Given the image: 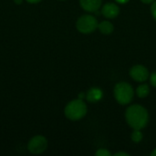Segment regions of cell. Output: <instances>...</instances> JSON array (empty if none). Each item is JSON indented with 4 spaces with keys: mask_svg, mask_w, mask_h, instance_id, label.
Segmentation results:
<instances>
[{
    "mask_svg": "<svg viewBox=\"0 0 156 156\" xmlns=\"http://www.w3.org/2000/svg\"><path fill=\"white\" fill-rule=\"evenodd\" d=\"M125 120L128 125L133 130H143L148 124L149 114L147 110L142 105L133 104L127 108Z\"/></svg>",
    "mask_w": 156,
    "mask_h": 156,
    "instance_id": "6da1fadb",
    "label": "cell"
},
{
    "mask_svg": "<svg viewBox=\"0 0 156 156\" xmlns=\"http://www.w3.org/2000/svg\"><path fill=\"white\" fill-rule=\"evenodd\" d=\"M87 105L81 99H77L69 101L65 109H64V114L67 119L72 122L80 121L81 120L86 114H87Z\"/></svg>",
    "mask_w": 156,
    "mask_h": 156,
    "instance_id": "7a4b0ae2",
    "label": "cell"
},
{
    "mask_svg": "<svg viewBox=\"0 0 156 156\" xmlns=\"http://www.w3.org/2000/svg\"><path fill=\"white\" fill-rule=\"evenodd\" d=\"M113 95L119 104L127 105L133 101L134 96V90L131 84L125 81H122L114 86Z\"/></svg>",
    "mask_w": 156,
    "mask_h": 156,
    "instance_id": "3957f363",
    "label": "cell"
},
{
    "mask_svg": "<svg viewBox=\"0 0 156 156\" xmlns=\"http://www.w3.org/2000/svg\"><path fill=\"white\" fill-rule=\"evenodd\" d=\"M98 20L91 15H83L76 22V27L82 34H90L98 28Z\"/></svg>",
    "mask_w": 156,
    "mask_h": 156,
    "instance_id": "277c9868",
    "label": "cell"
},
{
    "mask_svg": "<svg viewBox=\"0 0 156 156\" xmlns=\"http://www.w3.org/2000/svg\"><path fill=\"white\" fill-rule=\"evenodd\" d=\"M48 148V140L43 135H36L32 137L27 144V150L32 154H43Z\"/></svg>",
    "mask_w": 156,
    "mask_h": 156,
    "instance_id": "5b68a950",
    "label": "cell"
},
{
    "mask_svg": "<svg viewBox=\"0 0 156 156\" xmlns=\"http://www.w3.org/2000/svg\"><path fill=\"white\" fill-rule=\"evenodd\" d=\"M130 76L137 82H144L150 78L149 70L143 65H135L130 69Z\"/></svg>",
    "mask_w": 156,
    "mask_h": 156,
    "instance_id": "8992f818",
    "label": "cell"
},
{
    "mask_svg": "<svg viewBox=\"0 0 156 156\" xmlns=\"http://www.w3.org/2000/svg\"><path fill=\"white\" fill-rule=\"evenodd\" d=\"M101 14L108 19H113L120 14V7L114 3H107L101 8Z\"/></svg>",
    "mask_w": 156,
    "mask_h": 156,
    "instance_id": "52a82bcc",
    "label": "cell"
},
{
    "mask_svg": "<svg viewBox=\"0 0 156 156\" xmlns=\"http://www.w3.org/2000/svg\"><path fill=\"white\" fill-rule=\"evenodd\" d=\"M101 2L102 0H80V5L83 10L90 13H94L100 9Z\"/></svg>",
    "mask_w": 156,
    "mask_h": 156,
    "instance_id": "ba28073f",
    "label": "cell"
},
{
    "mask_svg": "<svg viewBox=\"0 0 156 156\" xmlns=\"http://www.w3.org/2000/svg\"><path fill=\"white\" fill-rule=\"evenodd\" d=\"M103 92L100 88H91L86 93V99L89 102L95 103L101 100Z\"/></svg>",
    "mask_w": 156,
    "mask_h": 156,
    "instance_id": "9c48e42d",
    "label": "cell"
},
{
    "mask_svg": "<svg viewBox=\"0 0 156 156\" xmlns=\"http://www.w3.org/2000/svg\"><path fill=\"white\" fill-rule=\"evenodd\" d=\"M98 28L101 31V33L103 35H110L114 30V27H113L112 23H111L110 21H107V20L99 23Z\"/></svg>",
    "mask_w": 156,
    "mask_h": 156,
    "instance_id": "30bf717a",
    "label": "cell"
},
{
    "mask_svg": "<svg viewBox=\"0 0 156 156\" xmlns=\"http://www.w3.org/2000/svg\"><path fill=\"white\" fill-rule=\"evenodd\" d=\"M150 93V88L149 85L147 84H141L138 86V88L136 89V95L141 98V99H144L146 98Z\"/></svg>",
    "mask_w": 156,
    "mask_h": 156,
    "instance_id": "8fae6325",
    "label": "cell"
},
{
    "mask_svg": "<svg viewBox=\"0 0 156 156\" xmlns=\"http://www.w3.org/2000/svg\"><path fill=\"white\" fill-rule=\"evenodd\" d=\"M141 131H142V130H133V133H132V136H131L132 141H133V143L139 144V143L143 140L144 135H143V133H142Z\"/></svg>",
    "mask_w": 156,
    "mask_h": 156,
    "instance_id": "7c38bea8",
    "label": "cell"
},
{
    "mask_svg": "<svg viewBox=\"0 0 156 156\" xmlns=\"http://www.w3.org/2000/svg\"><path fill=\"white\" fill-rule=\"evenodd\" d=\"M95 155L96 156H111L112 154L107 150V149H99L96 153H95Z\"/></svg>",
    "mask_w": 156,
    "mask_h": 156,
    "instance_id": "4fadbf2b",
    "label": "cell"
},
{
    "mask_svg": "<svg viewBox=\"0 0 156 156\" xmlns=\"http://www.w3.org/2000/svg\"><path fill=\"white\" fill-rule=\"evenodd\" d=\"M150 83L153 87L156 88V71L150 75Z\"/></svg>",
    "mask_w": 156,
    "mask_h": 156,
    "instance_id": "5bb4252c",
    "label": "cell"
},
{
    "mask_svg": "<svg viewBox=\"0 0 156 156\" xmlns=\"http://www.w3.org/2000/svg\"><path fill=\"white\" fill-rule=\"evenodd\" d=\"M151 13H152V16H153V17L154 18V20H156V1H154V2L152 4V6H151Z\"/></svg>",
    "mask_w": 156,
    "mask_h": 156,
    "instance_id": "9a60e30c",
    "label": "cell"
},
{
    "mask_svg": "<svg viewBox=\"0 0 156 156\" xmlns=\"http://www.w3.org/2000/svg\"><path fill=\"white\" fill-rule=\"evenodd\" d=\"M114 156H130V154L128 153H124V152H118L116 154H113Z\"/></svg>",
    "mask_w": 156,
    "mask_h": 156,
    "instance_id": "2e32d148",
    "label": "cell"
},
{
    "mask_svg": "<svg viewBox=\"0 0 156 156\" xmlns=\"http://www.w3.org/2000/svg\"><path fill=\"white\" fill-rule=\"evenodd\" d=\"M27 3H29V4H32V5H34V4H38V3H40L42 0H26Z\"/></svg>",
    "mask_w": 156,
    "mask_h": 156,
    "instance_id": "e0dca14e",
    "label": "cell"
},
{
    "mask_svg": "<svg viewBox=\"0 0 156 156\" xmlns=\"http://www.w3.org/2000/svg\"><path fill=\"white\" fill-rule=\"evenodd\" d=\"M144 4H146V5H149V4H153L155 0H141Z\"/></svg>",
    "mask_w": 156,
    "mask_h": 156,
    "instance_id": "ac0fdd59",
    "label": "cell"
},
{
    "mask_svg": "<svg viewBox=\"0 0 156 156\" xmlns=\"http://www.w3.org/2000/svg\"><path fill=\"white\" fill-rule=\"evenodd\" d=\"M117 3H119V4H122V5H124V4H126V3H128L130 0H115Z\"/></svg>",
    "mask_w": 156,
    "mask_h": 156,
    "instance_id": "d6986e66",
    "label": "cell"
},
{
    "mask_svg": "<svg viewBox=\"0 0 156 156\" xmlns=\"http://www.w3.org/2000/svg\"><path fill=\"white\" fill-rule=\"evenodd\" d=\"M13 1H14V3L16 4V5H21V4L23 3V0H13Z\"/></svg>",
    "mask_w": 156,
    "mask_h": 156,
    "instance_id": "ffe728a7",
    "label": "cell"
},
{
    "mask_svg": "<svg viewBox=\"0 0 156 156\" xmlns=\"http://www.w3.org/2000/svg\"><path fill=\"white\" fill-rule=\"evenodd\" d=\"M84 97H86V95H85L84 93H80V94L79 95V99H81V100H83V99H84Z\"/></svg>",
    "mask_w": 156,
    "mask_h": 156,
    "instance_id": "44dd1931",
    "label": "cell"
},
{
    "mask_svg": "<svg viewBox=\"0 0 156 156\" xmlns=\"http://www.w3.org/2000/svg\"><path fill=\"white\" fill-rule=\"evenodd\" d=\"M151 156H156V148L153 150V152L151 153Z\"/></svg>",
    "mask_w": 156,
    "mask_h": 156,
    "instance_id": "7402d4cb",
    "label": "cell"
},
{
    "mask_svg": "<svg viewBox=\"0 0 156 156\" xmlns=\"http://www.w3.org/2000/svg\"><path fill=\"white\" fill-rule=\"evenodd\" d=\"M60 1H65V0H60Z\"/></svg>",
    "mask_w": 156,
    "mask_h": 156,
    "instance_id": "603a6c76",
    "label": "cell"
}]
</instances>
